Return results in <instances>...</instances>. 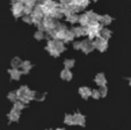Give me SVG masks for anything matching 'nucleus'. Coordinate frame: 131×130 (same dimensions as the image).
<instances>
[{
	"label": "nucleus",
	"mask_w": 131,
	"mask_h": 130,
	"mask_svg": "<svg viewBox=\"0 0 131 130\" xmlns=\"http://www.w3.org/2000/svg\"><path fill=\"white\" fill-rule=\"evenodd\" d=\"M17 99L22 101L25 105L29 103L31 100H34V91H30L28 86H21L20 88L16 91Z\"/></svg>",
	"instance_id": "1"
},
{
	"label": "nucleus",
	"mask_w": 131,
	"mask_h": 130,
	"mask_svg": "<svg viewBox=\"0 0 131 130\" xmlns=\"http://www.w3.org/2000/svg\"><path fill=\"white\" fill-rule=\"evenodd\" d=\"M93 43H94L95 49H97L99 51L103 52L108 49V39L102 38L101 36H97L93 39Z\"/></svg>",
	"instance_id": "2"
},
{
	"label": "nucleus",
	"mask_w": 131,
	"mask_h": 130,
	"mask_svg": "<svg viewBox=\"0 0 131 130\" xmlns=\"http://www.w3.org/2000/svg\"><path fill=\"white\" fill-rule=\"evenodd\" d=\"M48 48H51V49H56L59 54H62V52L65 51V45L64 43H63L62 41H59V39H50L49 42H48Z\"/></svg>",
	"instance_id": "3"
},
{
	"label": "nucleus",
	"mask_w": 131,
	"mask_h": 130,
	"mask_svg": "<svg viewBox=\"0 0 131 130\" xmlns=\"http://www.w3.org/2000/svg\"><path fill=\"white\" fill-rule=\"evenodd\" d=\"M95 49L94 47V43H93V39H85V41H81V49L85 54H91L93 50Z\"/></svg>",
	"instance_id": "4"
},
{
	"label": "nucleus",
	"mask_w": 131,
	"mask_h": 130,
	"mask_svg": "<svg viewBox=\"0 0 131 130\" xmlns=\"http://www.w3.org/2000/svg\"><path fill=\"white\" fill-rule=\"evenodd\" d=\"M73 120H74V124L80 125V127H85L86 125V118H85V116L81 113L73 114Z\"/></svg>",
	"instance_id": "5"
},
{
	"label": "nucleus",
	"mask_w": 131,
	"mask_h": 130,
	"mask_svg": "<svg viewBox=\"0 0 131 130\" xmlns=\"http://www.w3.org/2000/svg\"><path fill=\"white\" fill-rule=\"evenodd\" d=\"M12 12L15 17H19L23 14V4H13Z\"/></svg>",
	"instance_id": "6"
},
{
	"label": "nucleus",
	"mask_w": 131,
	"mask_h": 130,
	"mask_svg": "<svg viewBox=\"0 0 131 130\" xmlns=\"http://www.w3.org/2000/svg\"><path fill=\"white\" fill-rule=\"evenodd\" d=\"M32 69V64L29 61H22L20 66V71L22 72V74H27L29 73V71Z\"/></svg>",
	"instance_id": "7"
},
{
	"label": "nucleus",
	"mask_w": 131,
	"mask_h": 130,
	"mask_svg": "<svg viewBox=\"0 0 131 130\" xmlns=\"http://www.w3.org/2000/svg\"><path fill=\"white\" fill-rule=\"evenodd\" d=\"M78 92H79V95L81 96L82 99H85V100H87L92 94V89L89 88V87H87V86H82V87H80Z\"/></svg>",
	"instance_id": "8"
},
{
	"label": "nucleus",
	"mask_w": 131,
	"mask_h": 130,
	"mask_svg": "<svg viewBox=\"0 0 131 130\" xmlns=\"http://www.w3.org/2000/svg\"><path fill=\"white\" fill-rule=\"evenodd\" d=\"M94 83L96 84L97 86H103V85H107V78L103 73H97L94 78Z\"/></svg>",
	"instance_id": "9"
},
{
	"label": "nucleus",
	"mask_w": 131,
	"mask_h": 130,
	"mask_svg": "<svg viewBox=\"0 0 131 130\" xmlns=\"http://www.w3.org/2000/svg\"><path fill=\"white\" fill-rule=\"evenodd\" d=\"M8 73H9L10 76V79H13V80H20L21 76H22V72L20 71L19 69H9L8 70Z\"/></svg>",
	"instance_id": "10"
},
{
	"label": "nucleus",
	"mask_w": 131,
	"mask_h": 130,
	"mask_svg": "<svg viewBox=\"0 0 131 130\" xmlns=\"http://www.w3.org/2000/svg\"><path fill=\"white\" fill-rule=\"evenodd\" d=\"M7 118L9 120V122H17V121L20 120V112L12 109V111L7 114Z\"/></svg>",
	"instance_id": "11"
},
{
	"label": "nucleus",
	"mask_w": 131,
	"mask_h": 130,
	"mask_svg": "<svg viewBox=\"0 0 131 130\" xmlns=\"http://www.w3.org/2000/svg\"><path fill=\"white\" fill-rule=\"evenodd\" d=\"M60 78H62L64 81H70V80H72V78H73V74H72L71 70L64 69L62 72H60Z\"/></svg>",
	"instance_id": "12"
},
{
	"label": "nucleus",
	"mask_w": 131,
	"mask_h": 130,
	"mask_svg": "<svg viewBox=\"0 0 131 130\" xmlns=\"http://www.w3.org/2000/svg\"><path fill=\"white\" fill-rule=\"evenodd\" d=\"M72 32L77 37L82 36V35H86V27H82V26L81 27H74L72 29Z\"/></svg>",
	"instance_id": "13"
},
{
	"label": "nucleus",
	"mask_w": 131,
	"mask_h": 130,
	"mask_svg": "<svg viewBox=\"0 0 131 130\" xmlns=\"http://www.w3.org/2000/svg\"><path fill=\"white\" fill-rule=\"evenodd\" d=\"M14 105H13V109L14 111H17V112H20L21 113V111H23L25 109V107H26V105L22 102V101H20V100H16L15 102H13Z\"/></svg>",
	"instance_id": "14"
},
{
	"label": "nucleus",
	"mask_w": 131,
	"mask_h": 130,
	"mask_svg": "<svg viewBox=\"0 0 131 130\" xmlns=\"http://www.w3.org/2000/svg\"><path fill=\"white\" fill-rule=\"evenodd\" d=\"M78 22H79L82 27H87V26L89 25V19H88V16H87L86 14H82V15H80L79 16Z\"/></svg>",
	"instance_id": "15"
},
{
	"label": "nucleus",
	"mask_w": 131,
	"mask_h": 130,
	"mask_svg": "<svg viewBox=\"0 0 131 130\" xmlns=\"http://www.w3.org/2000/svg\"><path fill=\"white\" fill-rule=\"evenodd\" d=\"M21 63H22V61H21L19 57H14V58L10 61V66H12L13 69H19V67L21 66Z\"/></svg>",
	"instance_id": "16"
},
{
	"label": "nucleus",
	"mask_w": 131,
	"mask_h": 130,
	"mask_svg": "<svg viewBox=\"0 0 131 130\" xmlns=\"http://www.w3.org/2000/svg\"><path fill=\"white\" fill-rule=\"evenodd\" d=\"M99 36H101L102 38H104V39H109L111 36V32L109 29H103V28H102V29L100 30Z\"/></svg>",
	"instance_id": "17"
},
{
	"label": "nucleus",
	"mask_w": 131,
	"mask_h": 130,
	"mask_svg": "<svg viewBox=\"0 0 131 130\" xmlns=\"http://www.w3.org/2000/svg\"><path fill=\"white\" fill-rule=\"evenodd\" d=\"M74 37H75V35L73 34V32L72 30H66V33H65V36H64V41L65 42H71L74 39Z\"/></svg>",
	"instance_id": "18"
},
{
	"label": "nucleus",
	"mask_w": 131,
	"mask_h": 130,
	"mask_svg": "<svg viewBox=\"0 0 131 130\" xmlns=\"http://www.w3.org/2000/svg\"><path fill=\"white\" fill-rule=\"evenodd\" d=\"M111 21H113V19H111L109 15H104V16H100V20L99 22L101 23V25H110Z\"/></svg>",
	"instance_id": "19"
},
{
	"label": "nucleus",
	"mask_w": 131,
	"mask_h": 130,
	"mask_svg": "<svg viewBox=\"0 0 131 130\" xmlns=\"http://www.w3.org/2000/svg\"><path fill=\"white\" fill-rule=\"evenodd\" d=\"M66 19H67V21H69V22L75 23V22H78V19H79V16H78L75 13H71V14L66 15Z\"/></svg>",
	"instance_id": "20"
},
{
	"label": "nucleus",
	"mask_w": 131,
	"mask_h": 130,
	"mask_svg": "<svg viewBox=\"0 0 131 130\" xmlns=\"http://www.w3.org/2000/svg\"><path fill=\"white\" fill-rule=\"evenodd\" d=\"M64 123L67 125H73L74 124V120H73V115L71 114H66L64 117Z\"/></svg>",
	"instance_id": "21"
},
{
	"label": "nucleus",
	"mask_w": 131,
	"mask_h": 130,
	"mask_svg": "<svg viewBox=\"0 0 131 130\" xmlns=\"http://www.w3.org/2000/svg\"><path fill=\"white\" fill-rule=\"evenodd\" d=\"M74 64H75V61H74V59H65V61H64V66H65V69L71 70L72 67L74 66Z\"/></svg>",
	"instance_id": "22"
},
{
	"label": "nucleus",
	"mask_w": 131,
	"mask_h": 130,
	"mask_svg": "<svg viewBox=\"0 0 131 130\" xmlns=\"http://www.w3.org/2000/svg\"><path fill=\"white\" fill-rule=\"evenodd\" d=\"M45 99V93H41V92L34 91V100L37 101H43Z\"/></svg>",
	"instance_id": "23"
},
{
	"label": "nucleus",
	"mask_w": 131,
	"mask_h": 130,
	"mask_svg": "<svg viewBox=\"0 0 131 130\" xmlns=\"http://www.w3.org/2000/svg\"><path fill=\"white\" fill-rule=\"evenodd\" d=\"M7 99H8L9 101H12V102H15L16 100H19V99H17L16 92H9V93L7 94Z\"/></svg>",
	"instance_id": "24"
},
{
	"label": "nucleus",
	"mask_w": 131,
	"mask_h": 130,
	"mask_svg": "<svg viewBox=\"0 0 131 130\" xmlns=\"http://www.w3.org/2000/svg\"><path fill=\"white\" fill-rule=\"evenodd\" d=\"M100 95H101V98H104V96H107V94H108V88H107V86L103 85V86H100Z\"/></svg>",
	"instance_id": "25"
},
{
	"label": "nucleus",
	"mask_w": 131,
	"mask_h": 130,
	"mask_svg": "<svg viewBox=\"0 0 131 130\" xmlns=\"http://www.w3.org/2000/svg\"><path fill=\"white\" fill-rule=\"evenodd\" d=\"M45 49H47V51H49V54L50 55H51V56L52 57H58V56H59V52H58L57 51V50H56V49H51V48H45Z\"/></svg>",
	"instance_id": "26"
},
{
	"label": "nucleus",
	"mask_w": 131,
	"mask_h": 130,
	"mask_svg": "<svg viewBox=\"0 0 131 130\" xmlns=\"http://www.w3.org/2000/svg\"><path fill=\"white\" fill-rule=\"evenodd\" d=\"M35 38L41 41V39L44 38V34H43V30H38V32L35 33Z\"/></svg>",
	"instance_id": "27"
},
{
	"label": "nucleus",
	"mask_w": 131,
	"mask_h": 130,
	"mask_svg": "<svg viewBox=\"0 0 131 130\" xmlns=\"http://www.w3.org/2000/svg\"><path fill=\"white\" fill-rule=\"evenodd\" d=\"M91 96H92V98H93V99H95V100H97V99H100V98H101V95H100V92H99V89H94V91H92Z\"/></svg>",
	"instance_id": "28"
},
{
	"label": "nucleus",
	"mask_w": 131,
	"mask_h": 130,
	"mask_svg": "<svg viewBox=\"0 0 131 130\" xmlns=\"http://www.w3.org/2000/svg\"><path fill=\"white\" fill-rule=\"evenodd\" d=\"M23 5L30 6V7H35V6H36V0H25Z\"/></svg>",
	"instance_id": "29"
},
{
	"label": "nucleus",
	"mask_w": 131,
	"mask_h": 130,
	"mask_svg": "<svg viewBox=\"0 0 131 130\" xmlns=\"http://www.w3.org/2000/svg\"><path fill=\"white\" fill-rule=\"evenodd\" d=\"M23 21H25L26 23H32L31 15H25V16H23Z\"/></svg>",
	"instance_id": "30"
},
{
	"label": "nucleus",
	"mask_w": 131,
	"mask_h": 130,
	"mask_svg": "<svg viewBox=\"0 0 131 130\" xmlns=\"http://www.w3.org/2000/svg\"><path fill=\"white\" fill-rule=\"evenodd\" d=\"M73 47H74V49L80 50V49H81V41H75L73 43Z\"/></svg>",
	"instance_id": "31"
},
{
	"label": "nucleus",
	"mask_w": 131,
	"mask_h": 130,
	"mask_svg": "<svg viewBox=\"0 0 131 130\" xmlns=\"http://www.w3.org/2000/svg\"><path fill=\"white\" fill-rule=\"evenodd\" d=\"M54 130H65L64 128H57V129H54Z\"/></svg>",
	"instance_id": "32"
},
{
	"label": "nucleus",
	"mask_w": 131,
	"mask_h": 130,
	"mask_svg": "<svg viewBox=\"0 0 131 130\" xmlns=\"http://www.w3.org/2000/svg\"><path fill=\"white\" fill-rule=\"evenodd\" d=\"M129 85L131 86V78H130V80H129Z\"/></svg>",
	"instance_id": "33"
},
{
	"label": "nucleus",
	"mask_w": 131,
	"mask_h": 130,
	"mask_svg": "<svg viewBox=\"0 0 131 130\" xmlns=\"http://www.w3.org/2000/svg\"><path fill=\"white\" fill-rule=\"evenodd\" d=\"M47 130H54V129H47Z\"/></svg>",
	"instance_id": "34"
},
{
	"label": "nucleus",
	"mask_w": 131,
	"mask_h": 130,
	"mask_svg": "<svg viewBox=\"0 0 131 130\" xmlns=\"http://www.w3.org/2000/svg\"><path fill=\"white\" fill-rule=\"evenodd\" d=\"M94 1H97V0H94Z\"/></svg>",
	"instance_id": "35"
}]
</instances>
